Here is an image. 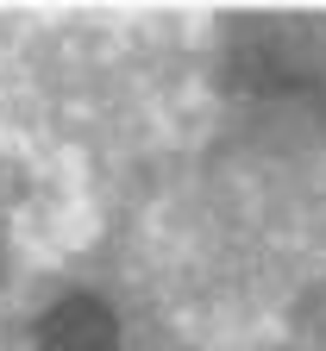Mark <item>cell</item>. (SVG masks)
Segmentation results:
<instances>
[{
  "instance_id": "cell-1",
  "label": "cell",
  "mask_w": 326,
  "mask_h": 351,
  "mask_svg": "<svg viewBox=\"0 0 326 351\" xmlns=\"http://www.w3.org/2000/svg\"><path fill=\"white\" fill-rule=\"evenodd\" d=\"M38 339H44V351H113L119 320L95 295H69V301H57L51 314H44Z\"/></svg>"
}]
</instances>
